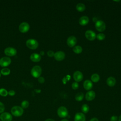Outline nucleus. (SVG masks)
Masks as SVG:
<instances>
[{
    "mask_svg": "<svg viewBox=\"0 0 121 121\" xmlns=\"http://www.w3.org/2000/svg\"><path fill=\"white\" fill-rule=\"evenodd\" d=\"M8 94L10 96H13L15 95V92L13 90H11L8 92Z\"/></svg>",
    "mask_w": 121,
    "mask_h": 121,
    "instance_id": "obj_34",
    "label": "nucleus"
},
{
    "mask_svg": "<svg viewBox=\"0 0 121 121\" xmlns=\"http://www.w3.org/2000/svg\"><path fill=\"white\" fill-rule=\"evenodd\" d=\"M83 86L86 90H89L93 87L92 82L89 80H86L84 82Z\"/></svg>",
    "mask_w": 121,
    "mask_h": 121,
    "instance_id": "obj_18",
    "label": "nucleus"
},
{
    "mask_svg": "<svg viewBox=\"0 0 121 121\" xmlns=\"http://www.w3.org/2000/svg\"><path fill=\"white\" fill-rule=\"evenodd\" d=\"M8 94V91L4 88L0 89V95L2 96H6Z\"/></svg>",
    "mask_w": 121,
    "mask_h": 121,
    "instance_id": "obj_27",
    "label": "nucleus"
},
{
    "mask_svg": "<svg viewBox=\"0 0 121 121\" xmlns=\"http://www.w3.org/2000/svg\"><path fill=\"white\" fill-rule=\"evenodd\" d=\"M4 53L8 56H13L17 54V50L13 47H7L4 50Z\"/></svg>",
    "mask_w": 121,
    "mask_h": 121,
    "instance_id": "obj_10",
    "label": "nucleus"
},
{
    "mask_svg": "<svg viewBox=\"0 0 121 121\" xmlns=\"http://www.w3.org/2000/svg\"><path fill=\"white\" fill-rule=\"evenodd\" d=\"M26 45L28 48L30 49L35 50L38 47V43L35 39H30L26 41Z\"/></svg>",
    "mask_w": 121,
    "mask_h": 121,
    "instance_id": "obj_3",
    "label": "nucleus"
},
{
    "mask_svg": "<svg viewBox=\"0 0 121 121\" xmlns=\"http://www.w3.org/2000/svg\"><path fill=\"white\" fill-rule=\"evenodd\" d=\"M85 36L88 40L93 41L95 39L96 35L94 31L88 30L85 32Z\"/></svg>",
    "mask_w": 121,
    "mask_h": 121,
    "instance_id": "obj_8",
    "label": "nucleus"
},
{
    "mask_svg": "<svg viewBox=\"0 0 121 121\" xmlns=\"http://www.w3.org/2000/svg\"><path fill=\"white\" fill-rule=\"evenodd\" d=\"M96 38L98 40H100V41H102V40H103L104 39L105 37V35L103 34V33H100V34H98L96 36Z\"/></svg>",
    "mask_w": 121,
    "mask_h": 121,
    "instance_id": "obj_28",
    "label": "nucleus"
},
{
    "mask_svg": "<svg viewBox=\"0 0 121 121\" xmlns=\"http://www.w3.org/2000/svg\"><path fill=\"white\" fill-rule=\"evenodd\" d=\"M76 9L79 12H83L86 9L85 5L82 3H79L76 5Z\"/></svg>",
    "mask_w": 121,
    "mask_h": 121,
    "instance_id": "obj_20",
    "label": "nucleus"
},
{
    "mask_svg": "<svg viewBox=\"0 0 121 121\" xmlns=\"http://www.w3.org/2000/svg\"><path fill=\"white\" fill-rule=\"evenodd\" d=\"M91 79L94 82H97L100 79V76L98 74L95 73L92 75L91 77Z\"/></svg>",
    "mask_w": 121,
    "mask_h": 121,
    "instance_id": "obj_21",
    "label": "nucleus"
},
{
    "mask_svg": "<svg viewBox=\"0 0 121 121\" xmlns=\"http://www.w3.org/2000/svg\"><path fill=\"white\" fill-rule=\"evenodd\" d=\"M38 81L39 82V83H40L41 84H43V83L44 82L45 79H44V78L43 77H40L38 78Z\"/></svg>",
    "mask_w": 121,
    "mask_h": 121,
    "instance_id": "obj_33",
    "label": "nucleus"
},
{
    "mask_svg": "<svg viewBox=\"0 0 121 121\" xmlns=\"http://www.w3.org/2000/svg\"><path fill=\"white\" fill-rule=\"evenodd\" d=\"M61 121H68V120L67 119H63L61 120Z\"/></svg>",
    "mask_w": 121,
    "mask_h": 121,
    "instance_id": "obj_38",
    "label": "nucleus"
},
{
    "mask_svg": "<svg viewBox=\"0 0 121 121\" xmlns=\"http://www.w3.org/2000/svg\"><path fill=\"white\" fill-rule=\"evenodd\" d=\"M11 62V59L8 57H3L0 59V66L2 67H7L9 65Z\"/></svg>",
    "mask_w": 121,
    "mask_h": 121,
    "instance_id": "obj_6",
    "label": "nucleus"
},
{
    "mask_svg": "<svg viewBox=\"0 0 121 121\" xmlns=\"http://www.w3.org/2000/svg\"><path fill=\"white\" fill-rule=\"evenodd\" d=\"M57 114L60 118H65L68 115L67 109L64 106H60L57 110Z\"/></svg>",
    "mask_w": 121,
    "mask_h": 121,
    "instance_id": "obj_4",
    "label": "nucleus"
},
{
    "mask_svg": "<svg viewBox=\"0 0 121 121\" xmlns=\"http://www.w3.org/2000/svg\"><path fill=\"white\" fill-rule=\"evenodd\" d=\"M81 111L84 113H86L89 110V107L87 104H84L81 106Z\"/></svg>",
    "mask_w": 121,
    "mask_h": 121,
    "instance_id": "obj_24",
    "label": "nucleus"
},
{
    "mask_svg": "<svg viewBox=\"0 0 121 121\" xmlns=\"http://www.w3.org/2000/svg\"><path fill=\"white\" fill-rule=\"evenodd\" d=\"M118 117L117 116L113 115L110 118V121H118Z\"/></svg>",
    "mask_w": 121,
    "mask_h": 121,
    "instance_id": "obj_32",
    "label": "nucleus"
},
{
    "mask_svg": "<svg viewBox=\"0 0 121 121\" xmlns=\"http://www.w3.org/2000/svg\"><path fill=\"white\" fill-rule=\"evenodd\" d=\"M84 98V94L82 92H79L76 94L75 96V99L77 101H81Z\"/></svg>",
    "mask_w": 121,
    "mask_h": 121,
    "instance_id": "obj_22",
    "label": "nucleus"
},
{
    "mask_svg": "<svg viewBox=\"0 0 121 121\" xmlns=\"http://www.w3.org/2000/svg\"><path fill=\"white\" fill-rule=\"evenodd\" d=\"M12 114L16 117L21 116L24 112L23 109L18 106H14L11 109Z\"/></svg>",
    "mask_w": 121,
    "mask_h": 121,
    "instance_id": "obj_1",
    "label": "nucleus"
},
{
    "mask_svg": "<svg viewBox=\"0 0 121 121\" xmlns=\"http://www.w3.org/2000/svg\"><path fill=\"white\" fill-rule=\"evenodd\" d=\"M118 121H121V115L119 116V117L118 118Z\"/></svg>",
    "mask_w": 121,
    "mask_h": 121,
    "instance_id": "obj_39",
    "label": "nucleus"
},
{
    "mask_svg": "<svg viewBox=\"0 0 121 121\" xmlns=\"http://www.w3.org/2000/svg\"><path fill=\"white\" fill-rule=\"evenodd\" d=\"M106 83L109 86L112 87L115 86L116 84L115 78L112 77H109L106 80Z\"/></svg>",
    "mask_w": 121,
    "mask_h": 121,
    "instance_id": "obj_19",
    "label": "nucleus"
},
{
    "mask_svg": "<svg viewBox=\"0 0 121 121\" xmlns=\"http://www.w3.org/2000/svg\"><path fill=\"white\" fill-rule=\"evenodd\" d=\"M30 59L33 62H38L41 60V56L38 53H33L30 55Z\"/></svg>",
    "mask_w": 121,
    "mask_h": 121,
    "instance_id": "obj_16",
    "label": "nucleus"
},
{
    "mask_svg": "<svg viewBox=\"0 0 121 121\" xmlns=\"http://www.w3.org/2000/svg\"><path fill=\"white\" fill-rule=\"evenodd\" d=\"M95 27L97 30L99 32H103L105 30L106 26L104 22L102 20H98L95 22Z\"/></svg>",
    "mask_w": 121,
    "mask_h": 121,
    "instance_id": "obj_5",
    "label": "nucleus"
},
{
    "mask_svg": "<svg viewBox=\"0 0 121 121\" xmlns=\"http://www.w3.org/2000/svg\"><path fill=\"white\" fill-rule=\"evenodd\" d=\"M74 121H86V117L82 112H77L74 117Z\"/></svg>",
    "mask_w": 121,
    "mask_h": 121,
    "instance_id": "obj_15",
    "label": "nucleus"
},
{
    "mask_svg": "<svg viewBox=\"0 0 121 121\" xmlns=\"http://www.w3.org/2000/svg\"><path fill=\"white\" fill-rule=\"evenodd\" d=\"M73 78L77 82H80L83 78V74L80 71H76L73 74Z\"/></svg>",
    "mask_w": 121,
    "mask_h": 121,
    "instance_id": "obj_13",
    "label": "nucleus"
},
{
    "mask_svg": "<svg viewBox=\"0 0 121 121\" xmlns=\"http://www.w3.org/2000/svg\"><path fill=\"white\" fill-rule=\"evenodd\" d=\"M29 102L26 101V100H25V101H23L21 103V107L23 109H26L27 108L28 106H29Z\"/></svg>",
    "mask_w": 121,
    "mask_h": 121,
    "instance_id": "obj_26",
    "label": "nucleus"
},
{
    "mask_svg": "<svg viewBox=\"0 0 121 121\" xmlns=\"http://www.w3.org/2000/svg\"><path fill=\"white\" fill-rule=\"evenodd\" d=\"M10 69L7 68H3L0 71V73L3 75H4V76H7L9 75L10 74Z\"/></svg>",
    "mask_w": 121,
    "mask_h": 121,
    "instance_id": "obj_25",
    "label": "nucleus"
},
{
    "mask_svg": "<svg viewBox=\"0 0 121 121\" xmlns=\"http://www.w3.org/2000/svg\"><path fill=\"white\" fill-rule=\"evenodd\" d=\"M73 51L77 54H79L82 52V48L79 45H77L74 47Z\"/></svg>",
    "mask_w": 121,
    "mask_h": 121,
    "instance_id": "obj_23",
    "label": "nucleus"
},
{
    "mask_svg": "<svg viewBox=\"0 0 121 121\" xmlns=\"http://www.w3.org/2000/svg\"></svg>",
    "mask_w": 121,
    "mask_h": 121,
    "instance_id": "obj_40",
    "label": "nucleus"
},
{
    "mask_svg": "<svg viewBox=\"0 0 121 121\" xmlns=\"http://www.w3.org/2000/svg\"><path fill=\"white\" fill-rule=\"evenodd\" d=\"M40 55H42V56H43V55L44 54V52H43V51H41L40 52Z\"/></svg>",
    "mask_w": 121,
    "mask_h": 121,
    "instance_id": "obj_37",
    "label": "nucleus"
},
{
    "mask_svg": "<svg viewBox=\"0 0 121 121\" xmlns=\"http://www.w3.org/2000/svg\"><path fill=\"white\" fill-rule=\"evenodd\" d=\"M90 121H99V120L97 118L94 117V118H93L91 119Z\"/></svg>",
    "mask_w": 121,
    "mask_h": 121,
    "instance_id": "obj_35",
    "label": "nucleus"
},
{
    "mask_svg": "<svg viewBox=\"0 0 121 121\" xmlns=\"http://www.w3.org/2000/svg\"><path fill=\"white\" fill-rule=\"evenodd\" d=\"M45 121H55L54 120H53V119H50V118H49V119H46Z\"/></svg>",
    "mask_w": 121,
    "mask_h": 121,
    "instance_id": "obj_36",
    "label": "nucleus"
},
{
    "mask_svg": "<svg viewBox=\"0 0 121 121\" xmlns=\"http://www.w3.org/2000/svg\"><path fill=\"white\" fill-rule=\"evenodd\" d=\"M95 96V93L94 91H89L86 94V99L87 101H91L94 100Z\"/></svg>",
    "mask_w": 121,
    "mask_h": 121,
    "instance_id": "obj_14",
    "label": "nucleus"
},
{
    "mask_svg": "<svg viewBox=\"0 0 121 121\" xmlns=\"http://www.w3.org/2000/svg\"><path fill=\"white\" fill-rule=\"evenodd\" d=\"M5 110V107L2 103L0 102V113L3 112Z\"/></svg>",
    "mask_w": 121,
    "mask_h": 121,
    "instance_id": "obj_30",
    "label": "nucleus"
},
{
    "mask_svg": "<svg viewBox=\"0 0 121 121\" xmlns=\"http://www.w3.org/2000/svg\"><path fill=\"white\" fill-rule=\"evenodd\" d=\"M79 87V85L78 84V82H73L72 84V88L74 90H76Z\"/></svg>",
    "mask_w": 121,
    "mask_h": 121,
    "instance_id": "obj_29",
    "label": "nucleus"
},
{
    "mask_svg": "<svg viewBox=\"0 0 121 121\" xmlns=\"http://www.w3.org/2000/svg\"><path fill=\"white\" fill-rule=\"evenodd\" d=\"M47 55H48L49 57H52L54 56V52L50 50V51H49L47 52Z\"/></svg>",
    "mask_w": 121,
    "mask_h": 121,
    "instance_id": "obj_31",
    "label": "nucleus"
},
{
    "mask_svg": "<svg viewBox=\"0 0 121 121\" xmlns=\"http://www.w3.org/2000/svg\"><path fill=\"white\" fill-rule=\"evenodd\" d=\"M30 28L29 25L26 22H23L21 23L19 26L18 29L20 32L21 33H26L27 32Z\"/></svg>",
    "mask_w": 121,
    "mask_h": 121,
    "instance_id": "obj_7",
    "label": "nucleus"
},
{
    "mask_svg": "<svg viewBox=\"0 0 121 121\" xmlns=\"http://www.w3.org/2000/svg\"><path fill=\"white\" fill-rule=\"evenodd\" d=\"M89 22V18L87 16H82L79 19V23L81 26H86Z\"/></svg>",
    "mask_w": 121,
    "mask_h": 121,
    "instance_id": "obj_17",
    "label": "nucleus"
},
{
    "mask_svg": "<svg viewBox=\"0 0 121 121\" xmlns=\"http://www.w3.org/2000/svg\"><path fill=\"white\" fill-rule=\"evenodd\" d=\"M0 119L2 121H11L12 116L10 113L7 112H4L0 114Z\"/></svg>",
    "mask_w": 121,
    "mask_h": 121,
    "instance_id": "obj_9",
    "label": "nucleus"
},
{
    "mask_svg": "<svg viewBox=\"0 0 121 121\" xmlns=\"http://www.w3.org/2000/svg\"><path fill=\"white\" fill-rule=\"evenodd\" d=\"M31 75L35 78H38L42 74V69L40 66L36 65L33 67L31 71Z\"/></svg>",
    "mask_w": 121,
    "mask_h": 121,
    "instance_id": "obj_2",
    "label": "nucleus"
},
{
    "mask_svg": "<svg viewBox=\"0 0 121 121\" xmlns=\"http://www.w3.org/2000/svg\"><path fill=\"white\" fill-rule=\"evenodd\" d=\"M77 38L74 36H69L67 41V43L68 45L70 47H74L77 43Z\"/></svg>",
    "mask_w": 121,
    "mask_h": 121,
    "instance_id": "obj_12",
    "label": "nucleus"
},
{
    "mask_svg": "<svg viewBox=\"0 0 121 121\" xmlns=\"http://www.w3.org/2000/svg\"><path fill=\"white\" fill-rule=\"evenodd\" d=\"M65 57V54L63 52L58 51L54 53V59L57 61L62 60Z\"/></svg>",
    "mask_w": 121,
    "mask_h": 121,
    "instance_id": "obj_11",
    "label": "nucleus"
}]
</instances>
